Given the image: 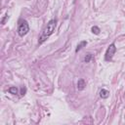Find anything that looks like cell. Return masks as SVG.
Listing matches in <instances>:
<instances>
[{
	"label": "cell",
	"mask_w": 125,
	"mask_h": 125,
	"mask_svg": "<svg viewBox=\"0 0 125 125\" xmlns=\"http://www.w3.org/2000/svg\"><path fill=\"white\" fill-rule=\"evenodd\" d=\"M56 24H57V20L56 19L50 20L48 21L47 25L44 27V29L42 30V32H41V34L39 36L38 44H43L53 34V32L55 31V28H56Z\"/></svg>",
	"instance_id": "obj_1"
},
{
	"label": "cell",
	"mask_w": 125,
	"mask_h": 125,
	"mask_svg": "<svg viewBox=\"0 0 125 125\" xmlns=\"http://www.w3.org/2000/svg\"><path fill=\"white\" fill-rule=\"evenodd\" d=\"M29 31V25L27 23V21L25 20H21L19 22V26H18V33L20 36H24L28 33Z\"/></svg>",
	"instance_id": "obj_2"
},
{
	"label": "cell",
	"mask_w": 125,
	"mask_h": 125,
	"mask_svg": "<svg viewBox=\"0 0 125 125\" xmlns=\"http://www.w3.org/2000/svg\"><path fill=\"white\" fill-rule=\"evenodd\" d=\"M115 52H116L115 44H114V43H111V44L107 47V49H106V51H105V54H104V60H105L106 62L111 61L112 58H113V56H114V54H115Z\"/></svg>",
	"instance_id": "obj_3"
},
{
	"label": "cell",
	"mask_w": 125,
	"mask_h": 125,
	"mask_svg": "<svg viewBox=\"0 0 125 125\" xmlns=\"http://www.w3.org/2000/svg\"><path fill=\"white\" fill-rule=\"evenodd\" d=\"M85 87H86V82H85V80H84L83 78H80V79L77 81V89H78L79 91H82V90L85 89Z\"/></svg>",
	"instance_id": "obj_4"
},
{
	"label": "cell",
	"mask_w": 125,
	"mask_h": 125,
	"mask_svg": "<svg viewBox=\"0 0 125 125\" xmlns=\"http://www.w3.org/2000/svg\"><path fill=\"white\" fill-rule=\"evenodd\" d=\"M108 96H109V92H108L107 90L102 89V90L100 91V97H101L102 99H106V98H108Z\"/></svg>",
	"instance_id": "obj_5"
},
{
	"label": "cell",
	"mask_w": 125,
	"mask_h": 125,
	"mask_svg": "<svg viewBox=\"0 0 125 125\" xmlns=\"http://www.w3.org/2000/svg\"><path fill=\"white\" fill-rule=\"evenodd\" d=\"M87 45V41H81L78 45H77V47H76V49H75V53H78V51H80L83 47H85Z\"/></svg>",
	"instance_id": "obj_6"
},
{
	"label": "cell",
	"mask_w": 125,
	"mask_h": 125,
	"mask_svg": "<svg viewBox=\"0 0 125 125\" xmlns=\"http://www.w3.org/2000/svg\"><path fill=\"white\" fill-rule=\"evenodd\" d=\"M8 91H9V93H10V94H13V95H16V94H18V93H19V89H18L16 86L10 87Z\"/></svg>",
	"instance_id": "obj_7"
},
{
	"label": "cell",
	"mask_w": 125,
	"mask_h": 125,
	"mask_svg": "<svg viewBox=\"0 0 125 125\" xmlns=\"http://www.w3.org/2000/svg\"><path fill=\"white\" fill-rule=\"evenodd\" d=\"M91 31L94 33V34H96V35H99L100 34V31H101V29L97 26V25H94V26H92V28H91Z\"/></svg>",
	"instance_id": "obj_8"
},
{
	"label": "cell",
	"mask_w": 125,
	"mask_h": 125,
	"mask_svg": "<svg viewBox=\"0 0 125 125\" xmlns=\"http://www.w3.org/2000/svg\"><path fill=\"white\" fill-rule=\"evenodd\" d=\"M92 59H93V55L92 54H87L84 58V62H89Z\"/></svg>",
	"instance_id": "obj_9"
},
{
	"label": "cell",
	"mask_w": 125,
	"mask_h": 125,
	"mask_svg": "<svg viewBox=\"0 0 125 125\" xmlns=\"http://www.w3.org/2000/svg\"><path fill=\"white\" fill-rule=\"evenodd\" d=\"M25 92H26V89H25V87H22V88L21 89V96H23V95L25 94Z\"/></svg>",
	"instance_id": "obj_10"
}]
</instances>
